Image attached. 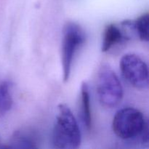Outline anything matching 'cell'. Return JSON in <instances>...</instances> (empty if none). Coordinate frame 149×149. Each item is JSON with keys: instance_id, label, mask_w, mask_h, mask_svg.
Segmentation results:
<instances>
[{"instance_id": "30bf717a", "label": "cell", "mask_w": 149, "mask_h": 149, "mask_svg": "<svg viewBox=\"0 0 149 149\" xmlns=\"http://www.w3.org/2000/svg\"><path fill=\"white\" fill-rule=\"evenodd\" d=\"M133 30L139 39L143 42H148L149 39V15L145 13L140 16L136 20L132 21Z\"/></svg>"}, {"instance_id": "7a4b0ae2", "label": "cell", "mask_w": 149, "mask_h": 149, "mask_svg": "<svg viewBox=\"0 0 149 149\" xmlns=\"http://www.w3.org/2000/svg\"><path fill=\"white\" fill-rule=\"evenodd\" d=\"M81 141L79 127L71 109L65 104H60L52 132L54 146L58 148H77Z\"/></svg>"}, {"instance_id": "5b68a950", "label": "cell", "mask_w": 149, "mask_h": 149, "mask_svg": "<svg viewBox=\"0 0 149 149\" xmlns=\"http://www.w3.org/2000/svg\"><path fill=\"white\" fill-rule=\"evenodd\" d=\"M119 66L122 76L130 85L140 90L148 88V65L138 55L126 54L121 58Z\"/></svg>"}, {"instance_id": "3957f363", "label": "cell", "mask_w": 149, "mask_h": 149, "mask_svg": "<svg viewBox=\"0 0 149 149\" xmlns=\"http://www.w3.org/2000/svg\"><path fill=\"white\" fill-rule=\"evenodd\" d=\"M97 95L102 106L106 109L116 107L122 101L124 90L116 73L107 65H103L97 74Z\"/></svg>"}, {"instance_id": "277c9868", "label": "cell", "mask_w": 149, "mask_h": 149, "mask_svg": "<svg viewBox=\"0 0 149 149\" xmlns=\"http://www.w3.org/2000/svg\"><path fill=\"white\" fill-rule=\"evenodd\" d=\"M85 42V34L79 26L67 23L64 28L62 42V65L64 81L69 79L71 66L76 52Z\"/></svg>"}, {"instance_id": "9c48e42d", "label": "cell", "mask_w": 149, "mask_h": 149, "mask_svg": "<svg viewBox=\"0 0 149 149\" xmlns=\"http://www.w3.org/2000/svg\"><path fill=\"white\" fill-rule=\"evenodd\" d=\"M13 97L11 95V85L8 81L0 83V114H4L13 106Z\"/></svg>"}, {"instance_id": "ba28073f", "label": "cell", "mask_w": 149, "mask_h": 149, "mask_svg": "<svg viewBox=\"0 0 149 149\" xmlns=\"http://www.w3.org/2000/svg\"><path fill=\"white\" fill-rule=\"evenodd\" d=\"M14 148H38V137L32 131L20 130L15 132L11 140Z\"/></svg>"}, {"instance_id": "52a82bcc", "label": "cell", "mask_w": 149, "mask_h": 149, "mask_svg": "<svg viewBox=\"0 0 149 149\" xmlns=\"http://www.w3.org/2000/svg\"><path fill=\"white\" fill-rule=\"evenodd\" d=\"M81 119L84 127L90 130L92 127V111L88 84L83 82L81 87Z\"/></svg>"}, {"instance_id": "6da1fadb", "label": "cell", "mask_w": 149, "mask_h": 149, "mask_svg": "<svg viewBox=\"0 0 149 149\" xmlns=\"http://www.w3.org/2000/svg\"><path fill=\"white\" fill-rule=\"evenodd\" d=\"M115 135L125 141L148 142V125L144 115L132 107L123 108L115 114L112 122Z\"/></svg>"}, {"instance_id": "8992f818", "label": "cell", "mask_w": 149, "mask_h": 149, "mask_svg": "<svg viewBox=\"0 0 149 149\" xmlns=\"http://www.w3.org/2000/svg\"><path fill=\"white\" fill-rule=\"evenodd\" d=\"M129 36L126 34L125 30L116 24H109L103 32L101 49L103 52H109L116 46L126 42Z\"/></svg>"}]
</instances>
